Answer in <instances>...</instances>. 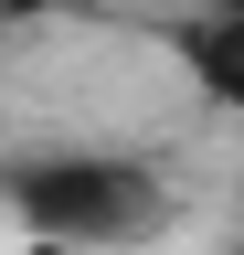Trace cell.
<instances>
[{
	"label": "cell",
	"mask_w": 244,
	"mask_h": 255,
	"mask_svg": "<svg viewBox=\"0 0 244 255\" xmlns=\"http://www.w3.org/2000/svg\"><path fill=\"white\" fill-rule=\"evenodd\" d=\"M191 11H244V0H191Z\"/></svg>",
	"instance_id": "3"
},
{
	"label": "cell",
	"mask_w": 244,
	"mask_h": 255,
	"mask_svg": "<svg viewBox=\"0 0 244 255\" xmlns=\"http://www.w3.org/2000/svg\"><path fill=\"white\" fill-rule=\"evenodd\" d=\"M160 43L191 75V96H212L223 117H244V11H170Z\"/></svg>",
	"instance_id": "2"
},
{
	"label": "cell",
	"mask_w": 244,
	"mask_h": 255,
	"mask_svg": "<svg viewBox=\"0 0 244 255\" xmlns=\"http://www.w3.org/2000/svg\"><path fill=\"white\" fill-rule=\"evenodd\" d=\"M11 213L32 255H106V245H138L160 234V181L138 159H106V149H53V159H21L11 170Z\"/></svg>",
	"instance_id": "1"
}]
</instances>
